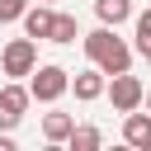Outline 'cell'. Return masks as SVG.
<instances>
[{"mask_svg": "<svg viewBox=\"0 0 151 151\" xmlns=\"http://www.w3.org/2000/svg\"><path fill=\"white\" fill-rule=\"evenodd\" d=\"M146 61H151V52H146Z\"/></svg>", "mask_w": 151, "mask_h": 151, "instance_id": "cell-17", "label": "cell"}, {"mask_svg": "<svg viewBox=\"0 0 151 151\" xmlns=\"http://www.w3.org/2000/svg\"><path fill=\"white\" fill-rule=\"evenodd\" d=\"M42 5H61V0H42Z\"/></svg>", "mask_w": 151, "mask_h": 151, "instance_id": "cell-16", "label": "cell"}, {"mask_svg": "<svg viewBox=\"0 0 151 151\" xmlns=\"http://www.w3.org/2000/svg\"><path fill=\"white\" fill-rule=\"evenodd\" d=\"M94 14H99V24H109V28H118V24L137 19L132 0H94Z\"/></svg>", "mask_w": 151, "mask_h": 151, "instance_id": "cell-9", "label": "cell"}, {"mask_svg": "<svg viewBox=\"0 0 151 151\" xmlns=\"http://www.w3.org/2000/svg\"><path fill=\"white\" fill-rule=\"evenodd\" d=\"M28 0H0V24H24Z\"/></svg>", "mask_w": 151, "mask_h": 151, "instance_id": "cell-14", "label": "cell"}, {"mask_svg": "<svg viewBox=\"0 0 151 151\" xmlns=\"http://www.w3.org/2000/svg\"><path fill=\"white\" fill-rule=\"evenodd\" d=\"M123 142L137 146V151H151V109H146V113H142V109L123 113Z\"/></svg>", "mask_w": 151, "mask_h": 151, "instance_id": "cell-7", "label": "cell"}, {"mask_svg": "<svg viewBox=\"0 0 151 151\" xmlns=\"http://www.w3.org/2000/svg\"><path fill=\"white\" fill-rule=\"evenodd\" d=\"M28 90H33V99H38V104H57V99L71 90V71H66V66H57V61H47V66H38V71H33Z\"/></svg>", "mask_w": 151, "mask_h": 151, "instance_id": "cell-3", "label": "cell"}, {"mask_svg": "<svg viewBox=\"0 0 151 151\" xmlns=\"http://www.w3.org/2000/svg\"><path fill=\"white\" fill-rule=\"evenodd\" d=\"M71 90H76V99H80V104H94V99H104V94H109V71H99V66L90 61V71H76Z\"/></svg>", "mask_w": 151, "mask_h": 151, "instance_id": "cell-6", "label": "cell"}, {"mask_svg": "<svg viewBox=\"0 0 151 151\" xmlns=\"http://www.w3.org/2000/svg\"><path fill=\"white\" fill-rule=\"evenodd\" d=\"M109 104H113L118 113L146 109V85H142L132 71H123V76H109Z\"/></svg>", "mask_w": 151, "mask_h": 151, "instance_id": "cell-4", "label": "cell"}, {"mask_svg": "<svg viewBox=\"0 0 151 151\" xmlns=\"http://www.w3.org/2000/svg\"><path fill=\"white\" fill-rule=\"evenodd\" d=\"M132 24H137V52L146 57V52H151V9H142Z\"/></svg>", "mask_w": 151, "mask_h": 151, "instance_id": "cell-13", "label": "cell"}, {"mask_svg": "<svg viewBox=\"0 0 151 151\" xmlns=\"http://www.w3.org/2000/svg\"><path fill=\"white\" fill-rule=\"evenodd\" d=\"M146 109H151V90H146Z\"/></svg>", "mask_w": 151, "mask_h": 151, "instance_id": "cell-15", "label": "cell"}, {"mask_svg": "<svg viewBox=\"0 0 151 151\" xmlns=\"http://www.w3.org/2000/svg\"><path fill=\"white\" fill-rule=\"evenodd\" d=\"M85 42V57L99 66V71H109V76H123V71H132V47L109 28V24H99L94 33H85L80 38Z\"/></svg>", "mask_w": 151, "mask_h": 151, "instance_id": "cell-1", "label": "cell"}, {"mask_svg": "<svg viewBox=\"0 0 151 151\" xmlns=\"http://www.w3.org/2000/svg\"><path fill=\"white\" fill-rule=\"evenodd\" d=\"M66 146H71V151H99V146H104V132L90 127V123H76V132H71Z\"/></svg>", "mask_w": 151, "mask_h": 151, "instance_id": "cell-11", "label": "cell"}, {"mask_svg": "<svg viewBox=\"0 0 151 151\" xmlns=\"http://www.w3.org/2000/svg\"><path fill=\"white\" fill-rule=\"evenodd\" d=\"M71 132H76V118H71V113H42V137H47L52 146L71 142Z\"/></svg>", "mask_w": 151, "mask_h": 151, "instance_id": "cell-10", "label": "cell"}, {"mask_svg": "<svg viewBox=\"0 0 151 151\" xmlns=\"http://www.w3.org/2000/svg\"><path fill=\"white\" fill-rule=\"evenodd\" d=\"M0 71H5L9 80L33 76V71H38V38H9L5 52H0Z\"/></svg>", "mask_w": 151, "mask_h": 151, "instance_id": "cell-2", "label": "cell"}, {"mask_svg": "<svg viewBox=\"0 0 151 151\" xmlns=\"http://www.w3.org/2000/svg\"><path fill=\"white\" fill-rule=\"evenodd\" d=\"M28 104H33V90L19 85V80H5V85H0V127L14 132V127L24 123V109H28Z\"/></svg>", "mask_w": 151, "mask_h": 151, "instance_id": "cell-5", "label": "cell"}, {"mask_svg": "<svg viewBox=\"0 0 151 151\" xmlns=\"http://www.w3.org/2000/svg\"><path fill=\"white\" fill-rule=\"evenodd\" d=\"M52 24H57V5H42V0L28 5V14H24V33L28 38H38V42L52 38Z\"/></svg>", "mask_w": 151, "mask_h": 151, "instance_id": "cell-8", "label": "cell"}, {"mask_svg": "<svg viewBox=\"0 0 151 151\" xmlns=\"http://www.w3.org/2000/svg\"><path fill=\"white\" fill-rule=\"evenodd\" d=\"M76 38H80V33H76V19L57 9V24H52V38H47V42H61V47H66V42H76Z\"/></svg>", "mask_w": 151, "mask_h": 151, "instance_id": "cell-12", "label": "cell"}]
</instances>
